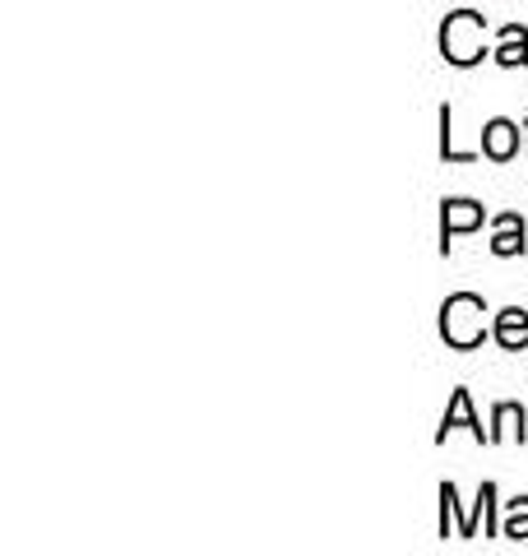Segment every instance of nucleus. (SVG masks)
<instances>
[{"label":"nucleus","instance_id":"11","mask_svg":"<svg viewBox=\"0 0 528 556\" xmlns=\"http://www.w3.org/2000/svg\"><path fill=\"white\" fill-rule=\"evenodd\" d=\"M440 153L450 163H473V153H460L454 149V135H450V108H440Z\"/></svg>","mask_w":528,"mask_h":556},{"label":"nucleus","instance_id":"5","mask_svg":"<svg viewBox=\"0 0 528 556\" xmlns=\"http://www.w3.org/2000/svg\"><path fill=\"white\" fill-rule=\"evenodd\" d=\"M454 427H468L478 441H491V431H482V422H478V417H473V399H468V390H454V399H450L445 417H440V437H436V441H445Z\"/></svg>","mask_w":528,"mask_h":556},{"label":"nucleus","instance_id":"2","mask_svg":"<svg viewBox=\"0 0 528 556\" xmlns=\"http://www.w3.org/2000/svg\"><path fill=\"white\" fill-rule=\"evenodd\" d=\"M487 302L473 298V292H454V298L440 306V334H445L450 348H478L487 339Z\"/></svg>","mask_w":528,"mask_h":556},{"label":"nucleus","instance_id":"10","mask_svg":"<svg viewBox=\"0 0 528 556\" xmlns=\"http://www.w3.org/2000/svg\"><path fill=\"white\" fill-rule=\"evenodd\" d=\"M505 538H528V496H519V501H510V515H505V529H501Z\"/></svg>","mask_w":528,"mask_h":556},{"label":"nucleus","instance_id":"3","mask_svg":"<svg viewBox=\"0 0 528 556\" xmlns=\"http://www.w3.org/2000/svg\"><path fill=\"white\" fill-rule=\"evenodd\" d=\"M482 218H487L482 204H473V200H445V214H440V251H450V237L482 228Z\"/></svg>","mask_w":528,"mask_h":556},{"label":"nucleus","instance_id":"6","mask_svg":"<svg viewBox=\"0 0 528 556\" xmlns=\"http://www.w3.org/2000/svg\"><path fill=\"white\" fill-rule=\"evenodd\" d=\"M496 343L510 348V353H524L528 348V311L519 306H505L496 316Z\"/></svg>","mask_w":528,"mask_h":556},{"label":"nucleus","instance_id":"9","mask_svg":"<svg viewBox=\"0 0 528 556\" xmlns=\"http://www.w3.org/2000/svg\"><path fill=\"white\" fill-rule=\"evenodd\" d=\"M524 441V408L519 404H501L496 408V431H491V441Z\"/></svg>","mask_w":528,"mask_h":556},{"label":"nucleus","instance_id":"4","mask_svg":"<svg viewBox=\"0 0 528 556\" xmlns=\"http://www.w3.org/2000/svg\"><path fill=\"white\" fill-rule=\"evenodd\" d=\"M482 153L487 159H496V163H505V159H515L519 153V126L515 121H487V130H482Z\"/></svg>","mask_w":528,"mask_h":556},{"label":"nucleus","instance_id":"8","mask_svg":"<svg viewBox=\"0 0 528 556\" xmlns=\"http://www.w3.org/2000/svg\"><path fill=\"white\" fill-rule=\"evenodd\" d=\"M496 61L501 65H528V33L519 24L501 28V47H496Z\"/></svg>","mask_w":528,"mask_h":556},{"label":"nucleus","instance_id":"7","mask_svg":"<svg viewBox=\"0 0 528 556\" xmlns=\"http://www.w3.org/2000/svg\"><path fill=\"white\" fill-rule=\"evenodd\" d=\"M528 247L524 241V218L519 214H501L496 218V237H491V251L496 255H519Z\"/></svg>","mask_w":528,"mask_h":556},{"label":"nucleus","instance_id":"1","mask_svg":"<svg viewBox=\"0 0 528 556\" xmlns=\"http://www.w3.org/2000/svg\"><path fill=\"white\" fill-rule=\"evenodd\" d=\"M440 51L450 65H478L487 56V24L473 10H454L440 28Z\"/></svg>","mask_w":528,"mask_h":556}]
</instances>
